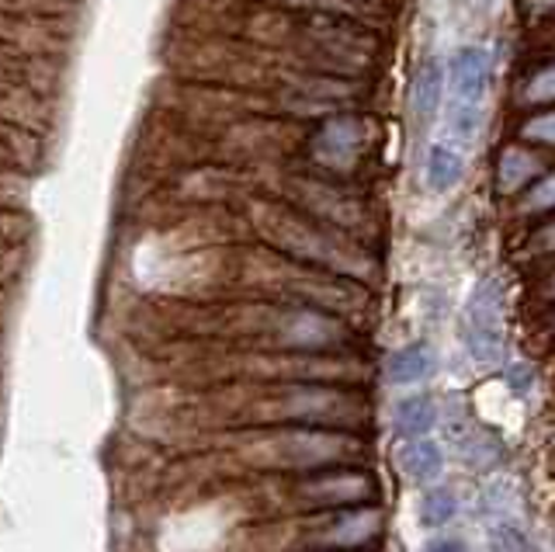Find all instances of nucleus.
<instances>
[{"label":"nucleus","mask_w":555,"mask_h":552,"mask_svg":"<svg viewBox=\"0 0 555 552\" xmlns=\"http://www.w3.org/2000/svg\"><path fill=\"white\" fill-rule=\"evenodd\" d=\"M493 56L486 46H462L444 74V112H448V143L468 146L479 136L486 94H490Z\"/></svg>","instance_id":"obj_1"},{"label":"nucleus","mask_w":555,"mask_h":552,"mask_svg":"<svg viewBox=\"0 0 555 552\" xmlns=\"http://www.w3.org/2000/svg\"><path fill=\"white\" fill-rule=\"evenodd\" d=\"M462 344L473 365H500L507 351V313H503V288L496 279H482L468 292L462 309Z\"/></svg>","instance_id":"obj_2"},{"label":"nucleus","mask_w":555,"mask_h":552,"mask_svg":"<svg viewBox=\"0 0 555 552\" xmlns=\"http://www.w3.org/2000/svg\"><path fill=\"white\" fill-rule=\"evenodd\" d=\"M271 240L282 251H288L292 257H299V261H309V265H320V268H330V271H358L361 274V257L354 251H347L337 236H330L326 230L312 227L306 219H295V216H285V213H274L271 216Z\"/></svg>","instance_id":"obj_3"},{"label":"nucleus","mask_w":555,"mask_h":552,"mask_svg":"<svg viewBox=\"0 0 555 552\" xmlns=\"http://www.w3.org/2000/svg\"><path fill=\"white\" fill-rule=\"evenodd\" d=\"M361 452V441L340 427H295L278 438V465H295V470H326L334 462H347Z\"/></svg>","instance_id":"obj_4"},{"label":"nucleus","mask_w":555,"mask_h":552,"mask_svg":"<svg viewBox=\"0 0 555 552\" xmlns=\"http://www.w3.org/2000/svg\"><path fill=\"white\" fill-rule=\"evenodd\" d=\"M285 418L299 421L302 427H351L364 418L361 400L354 393L337 389V386H292L285 393Z\"/></svg>","instance_id":"obj_5"},{"label":"nucleus","mask_w":555,"mask_h":552,"mask_svg":"<svg viewBox=\"0 0 555 552\" xmlns=\"http://www.w3.org/2000/svg\"><path fill=\"white\" fill-rule=\"evenodd\" d=\"M274 334H278V344H282V348L320 355L330 348H340L347 341V326L320 306H292L285 313H278Z\"/></svg>","instance_id":"obj_6"},{"label":"nucleus","mask_w":555,"mask_h":552,"mask_svg":"<svg viewBox=\"0 0 555 552\" xmlns=\"http://www.w3.org/2000/svg\"><path fill=\"white\" fill-rule=\"evenodd\" d=\"M382 535V511L372 504H354V508H334L323 514V525L309 535V542L317 549H364Z\"/></svg>","instance_id":"obj_7"},{"label":"nucleus","mask_w":555,"mask_h":552,"mask_svg":"<svg viewBox=\"0 0 555 552\" xmlns=\"http://www.w3.org/2000/svg\"><path fill=\"white\" fill-rule=\"evenodd\" d=\"M364 140H369V129L358 115H334L312 136V157L330 170H347L361 157Z\"/></svg>","instance_id":"obj_8"},{"label":"nucleus","mask_w":555,"mask_h":552,"mask_svg":"<svg viewBox=\"0 0 555 552\" xmlns=\"http://www.w3.org/2000/svg\"><path fill=\"white\" fill-rule=\"evenodd\" d=\"M375 493V479L361 470H334V473H320L302 483V497L309 504L317 508H354V504H364V500H372Z\"/></svg>","instance_id":"obj_9"},{"label":"nucleus","mask_w":555,"mask_h":552,"mask_svg":"<svg viewBox=\"0 0 555 552\" xmlns=\"http://www.w3.org/2000/svg\"><path fill=\"white\" fill-rule=\"evenodd\" d=\"M444 105V63L441 60H427L413 77V91H410V108L413 118L421 126L434 123V115Z\"/></svg>","instance_id":"obj_10"},{"label":"nucleus","mask_w":555,"mask_h":552,"mask_svg":"<svg viewBox=\"0 0 555 552\" xmlns=\"http://www.w3.org/2000/svg\"><path fill=\"white\" fill-rule=\"evenodd\" d=\"M396 462H399V470H403V476H410L413 483H430V479H438L444 470L441 448L430 438H406V445L399 448Z\"/></svg>","instance_id":"obj_11"},{"label":"nucleus","mask_w":555,"mask_h":552,"mask_svg":"<svg viewBox=\"0 0 555 552\" xmlns=\"http://www.w3.org/2000/svg\"><path fill=\"white\" fill-rule=\"evenodd\" d=\"M465 175V150L455 143H434L427 153V184L430 192H451Z\"/></svg>","instance_id":"obj_12"},{"label":"nucleus","mask_w":555,"mask_h":552,"mask_svg":"<svg viewBox=\"0 0 555 552\" xmlns=\"http://www.w3.org/2000/svg\"><path fill=\"white\" fill-rule=\"evenodd\" d=\"M438 424V407L430 396H406L392 410V427L399 438H424Z\"/></svg>","instance_id":"obj_13"},{"label":"nucleus","mask_w":555,"mask_h":552,"mask_svg":"<svg viewBox=\"0 0 555 552\" xmlns=\"http://www.w3.org/2000/svg\"><path fill=\"white\" fill-rule=\"evenodd\" d=\"M386 372H389V383H396V386L424 383V378H430V372H434V355L427 344H406V348L392 351Z\"/></svg>","instance_id":"obj_14"},{"label":"nucleus","mask_w":555,"mask_h":552,"mask_svg":"<svg viewBox=\"0 0 555 552\" xmlns=\"http://www.w3.org/2000/svg\"><path fill=\"white\" fill-rule=\"evenodd\" d=\"M538 175H542V164H538L534 153L528 150H520V146H511V150H503V157H500V192L503 195H514L520 192L525 184H531Z\"/></svg>","instance_id":"obj_15"},{"label":"nucleus","mask_w":555,"mask_h":552,"mask_svg":"<svg viewBox=\"0 0 555 552\" xmlns=\"http://www.w3.org/2000/svg\"><path fill=\"white\" fill-rule=\"evenodd\" d=\"M462 459L468 470H493L503 462V448L486 431H468V435H462Z\"/></svg>","instance_id":"obj_16"},{"label":"nucleus","mask_w":555,"mask_h":552,"mask_svg":"<svg viewBox=\"0 0 555 552\" xmlns=\"http://www.w3.org/2000/svg\"><path fill=\"white\" fill-rule=\"evenodd\" d=\"M455 514H459V497L451 493V490L434 487V490L424 493V500H421V522H424L427 528H441V525H448Z\"/></svg>","instance_id":"obj_17"},{"label":"nucleus","mask_w":555,"mask_h":552,"mask_svg":"<svg viewBox=\"0 0 555 552\" xmlns=\"http://www.w3.org/2000/svg\"><path fill=\"white\" fill-rule=\"evenodd\" d=\"M490 552H534V542L528 539L525 528L503 522L490 531Z\"/></svg>","instance_id":"obj_18"},{"label":"nucleus","mask_w":555,"mask_h":552,"mask_svg":"<svg viewBox=\"0 0 555 552\" xmlns=\"http://www.w3.org/2000/svg\"><path fill=\"white\" fill-rule=\"evenodd\" d=\"M555 209V170L545 178H538V184L528 192V202H525V213H548Z\"/></svg>","instance_id":"obj_19"},{"label":"nucleus","mask_w":555,"mask_h":552,"mask_svg":"<svg viewBox=\"0 0 555 552\" xmlns=\"http://www.w3.org/2000/svg\"><path fill=\"white\" fill-rule=\"evenodd\" d=\"M520 136H525V140H531V143L555 146V112H545V115L528 118V123L520 126Z\"/></svg>","instance_id":"obj_20"},{"label":"nucleus","mask_w":555,"mask_h":552,"mask_svg":"<svg viewBox=\"0 0 555 552\" xmlns=\"http://www.w3.org/2000/svg\"><path fill=\"white\" fill-rule=\"evenodd\" d=\"M525 98L531 101V105H548V101H555V66L531 77Z\"/></svg>","instance_id":"obj_21"},{"label":"nucleus","mask_w":555,"mask_h":552,"mask_svg":"<svg viewBox=\"0 0 555 552\" xmlns=\"http://www.w3.org/2000/svg\"><path fill=\"white\" fill-rule=\"evenodd\" d=\"M282 8H295V11H317V14H340L351 11L354 0H274Z\"/></svg>","instance_id":"obj_22"},{"label":"nucleus","mask_w":555,"mask_h":552,"mask_svg":"<svg viewBox=\"0 0 555 552\" xmlns=\"http://www.w3.org/2000/svg\"><path fill=\"white\" fill-rule=\"evenodd\" d=\"M534 247L538 251H555V222H548V227L534 236Z\"/></svg>","instance_id":"obj_23"},{"label":"nucleus","mask_w":555,"mask_h":552,"mask_svg":"<svg viewBox=\"0 0 555 552\" xmlns=\"http://www.w3.org/2000/svg\"><path fill=\"white\" fill-rule=\"evenodd\" d=\"M424 552H468L459 539H441V542H430Z\"/></svg>","instance_id":"obj_24"},{"label":"nucleus","mask_w":555,"mask_h":552,"mask_svg":"<svg viewBox=\"0 0 555 552\" xmlns=\"http://www.w3.org/2000/svg\"><path fill=\"white\" fill-rule=\"evenodd\" d=\"M545 299H552V303H555V271H552V279L545 282Z\"/></svg>","instance_id":"obj_25"}]
</instances>
